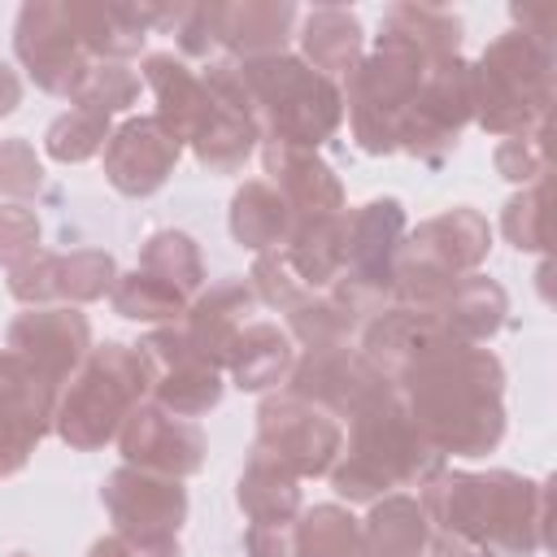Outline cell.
<instances>
[{"instance_id": "816d5d0a", "label": "cell", "mask_w": 557, "mask_h": 557, "mask_svg": "<svg viewBox=\"0 0 557 557\" xmlns=\"http://www.w3.org/2000/svg\"><path fill=\"white\" fill-rule=\"evenodd\" d=\"M244 553L248 557H296V531L287 527H252L244 531Z\"/></svg>"}, {"instance_id": "ffe728a7", "label": "cell", "mask_w": 557, "mask_h": 557, "mask_svg": "<svg viewBox=\"0 0 557 557\" xmlns=\"http://www.w3.org/2000/svg\"><path fill=\"white\" fill-rule=\"evenodd\" d=\"M78 48L91 61H131L152 35L148 0H61Z\"/></svg>"}, {"instance_id": "4316f807", "label": "cell", "mask_w": 557, "mask_h": 557, "mask_svg": "<svg viewBox=\"0 0 557 557\" xmlns=\"http://www.w3.org/2000/svg\"><path fill=\"white\" fill-rule=\"evenodd\" d=\"M296 366L292 335L274 322H248L235 335V348L226 357V374L239 392H278Z\"/></svg>"}, {"instance_id": "1f68e13d", "label": "cell", "mask_w": 557, "mask_h": 557, "mask_svg": "<svg viewBox=\"0 0 557 557\" xmlns=\"http://www.w3.org/2000/svg\"><path fill=\"white\" fill-rule=\"evenodd\" d=\"M283 252H287L292 270L300 274V283L309 292H326L348 265V257H344V213L300 218L292 226V239L283 244Z\"/></svg>"}, {"instance_id": "7402d4cb", "label": "cell", "mask_w": 557, "mask_h": 557, "mask_svg": "<svg viewBox=\"0 0 557 557\" xmlns=\"http://www.w3.org/2000/svg\"><path fill=\"white\" fill-rule=\"evenodd\" d=\"M296 0H218V48L231 61L287 52L296 35Z\"/></svg>"}, {"instance_id": "836d02e7", "label": "cell", "mask_w": 557, "mask_h": 557, "mask_svg": "<svg viewBox=\"0 0 557 557\" xmlns=\"http://www.w3.org/2000/svg\"><path fill=\"white\" fill-rule=\"evenodd\" d=\"M292 531H296V557H370L361 518H352L344 505L300 509Z\"/></svg>"}, {"instance_id": "8d00e7d4", "label": "cell", "mask_w": 557, "mask_h": 557, "mask_svg": "<svg viewBox=\"0 0 557 557\" xmlns=\"http://www.w3.org/2000/svg\"><path fill=\"white\" fill-rule=\"evenodd\" d=\"M226 383H222V370H205V366H191V370H170V374H157L152 379V405L174 413V418H205L209 409H218Z\"/></svg>"}, {"instance_id": "f6af8a7d", "label": "cell", "mask_w": 557, "mask_h": 557, "mask_svg": "<svg viewBox=\"0 0 557 557\" xmlns=\"http://www.w3.org/2000/svg\"><path fill=\"white\" fill-rule=\"evenodd\" d=\"M44 187V161L26 139H0V196H9V205H22L30 196H39Z\"/></svg>"}, {"instance_id": "cb8c5ba5", "label": "cell", "mask_w": 557, "mask_h": 557, "mask_svg": "<svg viewBox=\"0 0 557 557\" xmlns=\"http://www.w3.org/2000/svg\"><path fill=\"white\" fill-rule=\"evenodd\" d=\"M144 87L152 91L157 100V117L183 139L191 144L196 131L209 122L213 113V100H209V87L200 78V70H191L183 57L174 52H148L144 57Z\"/></svg>"}, {"instance_id": "d4e9b609", "label": "cell", "mask_w": 557, "mask_h": 557, "mask_svg": "<svg viewBox=\"0 0 557 557\" xmlns=\"http://www.w3.org/2000/svg\"><path fill=\"white\" fill-rule=\"evenodd\" d=\"M300 39V61L313 65L318 74L344 83L357 61L366 57V30H361V17L344 4H313L296 30Z\"/></svg>"}, {"instance_id": "ab89813d", "label": "cell", "mask_w": 557, "mask_h": 557, "mask_svg": "<svg viewBox=\"0 0 557 557\" xmlns=\"http://www.w3.org/2000/svg\"><path fill=\"white\" fill-rule=\"evenodd\" d=\"M287 335L300 348H331V344H357V322L344 313V305L331 292H313L287 313Z\"/></svg>"}, {"instance_id": "f35d334b", "label": "cell", "mask_w": 557, "mask_h": 557, "mask_svg": "<svg viewBox=\"0 0 557 557\" xmlns=\"http://www.w3.org/2000/svg\"><path fill=\"white\" fill-rule=\"evenodd\" d=\"M117 283V265L104 248H78V252H61L57 265V305H91L104 300Z\"/></svg>"}, {"instance_id": "e0dca14e", "label": "cell", "mask_w": 557, "mask_h": 557, "mask_svg": "<svg viewBox=\"0 0 557 557\" xmlns=\"http://www.w3.org/2000/svg\"><path fill=\"white\" fill-rule=\"evenodd\" d=\"M183 148L187 144L157 113L126 117L122 126H113V135L104 144V178L122 196H152L174 174Z\"/></svg>"}, {"instance_id": "9c48e42d", "label": "cell", "mask_w": 557, "mask_h": 557, "mask_svg": "<svg viewBox=\"0 0 557 557\" xmlns=\"http://www.w3.org/2000/svg\"><path fill=\"white\" fill-rule=\"evenodd\" d=\"M339 453L370 466L387 487H422L444 466V457L426 444V435L409 418L400 387L348 422V448Z\"/></svg>"}, {"instance_id": "bcb514c9", "label": "cell", "mask_w": 557, "mask_h": 557, "mask_svg": "<svg viewBox=\"0 0 557 557\" xmlns=\"http://www.w3.org/2000/svg\"><path fill=\"white\" fill-rule=\"evenodd\" d=\"M57 265H61V252H48L39 248L35 257H26L22 265L4 270L9 274V296L26 309H44V305H57Z\"/></svg>"}, {"instance_id": "9f6ffc18", "label": "cell", "mask_w": 557, "mask_h": 557, "mask_svg": "<svg viewBox=\"0 0 557 557\" xmlns=\"http://www.w3.org/2000/svg\"><path fill=\"white\" fill-rule=\"evenodd\" d=\"M13 557H30V553H13Z\"/></svg>"}, {"instance_id": "2e32d148", "label": "cell", "mask_w": 557, "mask_h": 557, "mask_svg": "<svg viewBox=\"0 0 557 557\" xmlns=\"http://www.w3.org/2000/svg\"><path fill=\"white\" fill-rule=\"evenodd\" d=\"M100 505L126 540H178V527L187 522V487L135 466H117L100 483Z\"/></svg>"}, {"instance_id": "44dd1931", "label": "cell", "mask_w": 557, "mask_h": 557, "mask_svg": "<svg viewBox=\"0 0 557 557\" xmlns=\"http://www.w3.org/2000/svg\"><path fill=\"white\" fill-rule=\"evenodd\" d=\"M440 344H448V339L440 335L435 318L426 309H409V305H392L357 331V352L392 383H400Z\"/></svg>"}, {"instance_id": "74e56055", "label": "cell", "mask_w": 557, "mask_h": 557, "mask_svg": "<svg viewBox=\"0 0 557 557\" xmlns=\"http://www.w3.org/2000/svg\"><path fill=\"white\" fill-rule=\"evenodd\" d=\"M553 161H557V139H553V122H540L527 135H509L492 148V165L505 183L531 187L540 178H553Z\"/></svg>"}, {"instance_id": "5bb4252c", "label": "cell", "mask_w": 557, "mask_h": 557, "mask_svg": "<svg viewBox=\"0 0 557 557\" xmlns=\"http://www.w3.org/2000/svg\"><path fill=\"white\" fill-rule=\"evenodd\" d=\"M4 348L22 366H30L48 387L61 392L91 352V322H87V313H78L70 305L26 309L9 322Z\"/></svg>"}, {"instance_id": "83f0119b", "label": "cell", "mask_w": 557, "mask_h": 557, "mask_svg": "<svg viewBox=\"0 0 557 557\" xmlns=\"http://www.w3.org/2000/svg\"><path fill=\"white\" fill-rule=\"evenodd\" d=\"M461 17L444 4H418V0H400L387 4L379 17V39L405 44L413 48L426 65L444 61V57H461Z\"/></svg>"}, {"instance_id": "d590c367", "label": "cell", "mask_w": 557, "mask_h": 557, "mask_svg": "<svg viewBox=\"0 0 557 557\" xmlns=\"http://www.w3.org/2000/svg\"><path fill=\"white\" fill-rule=\"evenodd\" d=\"M139 270L165 278L187 300L205 287V261H200V248L187 231H152L148 244L139 248Z\"/></svg>"}, {"instance_id": "3957f363", "label": "cell", "mask_w": 557, "mask_h": 557, "mask_svg": "<svg viewBox=\"0 0 557 557\" xmlns=\"http://www.w3.org/2000/svg\"><path fill=\"white\" fill-rule=\"evenodd\" d=\"M470 104L474 122L496 135H527L540 122H553L557 104V52L531 44L518 30L496 35L479 61H470Z\"/></svg>"}, {"instance_id": "277c9868", "label": "cell", "mask_w": 557, "mask_h": 557, "mask_svg": "<svg viewBox=\"0 0 557 557\" xmlns=\"http://www.w3.org/2000/svg\"><path fill=\"white\" fill-rule=\"evenodd\" d=\"M152 379L157 374L139 348L117 339L91 344L87 361L74 370V379L57 396L52 431L78 453H96L113 444L131 409L152 396Z\"/></svg>"}, {"instance_id": "d6986e66", "label": "cell", "mask_w": 557, "mask_h": 557, "mask_svg": "<svg viewBox=\"0 0 557 557\" xmlns=\"http://www.w3.org/2000/svg\"><path fill=\"white\" fill-rule=\"evenodd\" d=\"M252 313H257V296H252L248 278H218V283H205L191 296L178 326H183V335L191 339V348L200 352V361L209 370H226L235 335L252 322Z\"/></svg>"}, {"instance_id": "7a4b0ae2", "label": "cell", "mask_w": 557, "mask_h": 557, "mask_svg": "<svg viewBox=\"0 0 557 557\" xmlns=\"http://www.w3.org/2000/svg\"><path fill=\"white\" fill-rule=\"evenodd\" d=\"M418 505L435 531L487 544L496 557L553 553V479L513 470H453L448 461L418 487Z\"/></svg>"}, {"instance_id": "8fae6325", "label": "cell", "mask_w": 557, "mask_h": 557, "mask_svg": "<svg viewBox=\"0 0 557 557\" xmlns=\"http://www.w3.org/2000/svg\"><path fill=\"white\" fill-rule=\"evenodd\" d=\"M200 78L209 87L213 113L196 131L191 152H196L200 170H209V174H239L244 161L261 148V126H257V109H252L244 70H239V61L218 57L200 70Z\"/></svg>"}, {"instance_id": "4dcf8cb0", "label": "cell", "mask_w": 557, "mask_h": 557, "mask_svg": "<svg viewBox=\"0 0 557 557\" xmlns=\"http://www.w3.org/2000/svg\"><path fill=\"white\" fill-rule=\"evenodd\" d=\"M431 531L435 527L426 522L418 496H405V492H387L361 518V535H366L370 557H426Z\"/></svg>"}, {"instance_id": "f546056e", "label": "cell", "mask_w": 557, "mask_h": 557, "mask_svg": "<svg viewBox=\"0 0 557 557\" xmlns=\"http://www.w3.org/2000/svg\"><path fill=\"white\" fill-rule=\"evenodd\" d=\"M292 209L283 205V196L265 183V178H248L235 187L231 196V235L239 248L248 252H278L287 239H292Z\"/></svg>"}, {"instance_id": "db71d44e", "label": "cell", "mask_w": 557, "mask_h": 557, "mask_svg": "<svg viewBox=\"0 0 557 557\" xmlns=\"http://www.w3.org/2000/svg\"><path fill=\"white\" fill-rule=\"evenodd\" d=\"M17 104H22V78L13 65L0 61V117H9Z\"/></svg>"}, {"instance_id": "c3c4849f", "label": "cell", "mask_w": 557, "mask_h": 557, "mask_svg": "<svg viewBox=\"0 0 557 557\" xmlns=\"http://www.w3.org/2000/svg\"><path fill=\"white\" fill-rule=\"evenodd\" d=\"M174 44L183 61H200L218 52V0H191L183 26L174 30Z\"/></svg>"}, {"instance_id": "5b68a950", "label": "cell", "mask_w": 557, "mask_h": 557, "mask_svg": "<svg viewBox=\"0 0 557 557\" xmlns=\"http://www.w3.org/2000/svg\"><path fill=\"white\" fill-rule=\"evenodd\" d=\"M492 252V226L479 209L453 205L413 231H405L396 257H392V292L396 305L409 309H435L444 292L474 274Z\"/></svg>"}, {"instance_id": "e575fe53", "label": "cell", "mask_w": 557, "mask_h": 557, "mask_svg": "<svg viewBox=\"0 0 557 557\" xmlns=\"http://www.w3.org/2000/svg\"><path fill=\"white\" fill-rule=\"evenodd\" d=\"M500 231L518 252H540L553 257V239H557V218H553V178H540L531 187H518L505 200L500 213Z\"/></svg>"}, {"instance_id": "4fadbf2b", "label": "cell", "mask_w": 557, "mask_h": 557, "mask_svg": "<svg viewBox=\"0 0 557 557\" xmlns=\"http://www.w3.org/2000/svg\"><path fill=\"white\" fill-rule=\"evenodd\" d=\"M13 52H17L22 70L35 78V87L48 96H61V100H74L78 83L91 70V57L78 48L61 0H26L17 9Z\"/></svg>"}, {"instance_id": "7c38bea8", "label": "cell", "mask_w": 557, "mask_h": 557, "mask_svg": "<svg viewBox=\"0 0 557 557\" xmlns=\"http://www.w3.org/2000/svg\"><path fill=\"white\" fill-rule=\"evenodd\" d=\"M292 396L318 405L331 418H357L361 409H370L374 400L392 396L396 383L383 379L361 352L357 344H331V348H300L296 366L283 383Z\"/></svg>"}, {"instance_id": "ba28073f", "label": "cell", "mask_w": 557, "mask_h": 557, "mask_svg": "<svg viewBox=\"0 0 557 557\" xmlns=\"http://www.w3.org/2000/svg\"><path fill=\"white\" fill-rule=\"evenodd\" d=\"M470 122H474L470 61L466 57L431 61L413 104L405 109V117L396 126V152H409V157H418L426 165H444L457 152L461 131Z\"/></svg>"}, {"instance_id": "f1b7e54d", "label": "cell", "mask_w": 557, "mask_h": 557, "mask_svg": "<svg viewBox=\"0 0 557 557\" xmlns=\"http://www.w3.org/2000/svg\"><path fill=\"white\" fill-rule=\"evenodd\" d=\"M235 500L252 527H287L300 513V479L287 466H278L274 457L252 448L244 470H239Z\"/></svg>"}, {"instance_id": "9a60e30c", "label": "cell", "mask_w": 557, "mask_h": 557, "mask_svg": "<svg viewBox=\"0 0 557 557\" xmlns=\"http://www.w3.org/2000/svg\"><path fill=\"white\" fill-rule=\"evenodd\" d=\"M113 444L122 453V466H135V470H148L161 479H178V483L200 474L205 453H209V440L196 422L174 418V413L157 409L152 400L131 409V418L122 422Z\"/></svg>"}, {"instance_id": "30bf717a", "label": "cell", "mask_w": 557, "mask_h": 557, "mask_svg": "<svg viewBox=\"0 0 557 557\" xmlns=\"http://www.w3.org/2000/svg\"><path fill=\"white\" fill-rule=\"evenodd\" d=\"M252 448L274 457L278 466H287L296 479H318L335 466V457L344 448V426H339V418H331L318 405L278 387L257 409V444Z\"/></svg>"}, {"instance_id": "484cf974", "label": "cell", "mask_w": 557, "mask_h": 557, "mask_svg": "<svg viewBox=\"0 0 557 557\" xmlns=\"http://www.w3.org/2000/svg\"><path fill=\"white\" fill-rule=\"evenodd\" d=\"M405 205L396 196H374L357 209H344V270H379L392 274V257L405 239Z\"/></svg>"}, {"instance_id": "60d3db41", "label": "cell", "mask_w": 557, "mask_h": 557, "mask_svg": "<svg viewBox=\"0 0 557 557\" xmlns=\"http://www.w3.org/2000/svg\"><path fill=\"white\" fill-rule=\"evenodd\" d=\"M139 83L144 78L126 61H91V70L78 83L70 104L87 109V113H100V117H113V113H126L139 100Z\"/></svg>"}, {"instance_id": "f907efd6", "label": "cell", "mask_w": 557, "mask_h": 557, "mask_svg": "<svg viewBox=\"0 0 557 557\" xmlns=\"http://www.w3.org/2000/svg\"><path fill=\"white\" fill-rule=\"evenodd\" d=\"M87 557H183L178 540H126V535H104L91 544Z\"/></svg>"}, {"instance_id": "ac0fdd59", "label": "cell", "mask_w": 557, "mask_h": 557, "mask_svg": "<svg viewBox=\"0 0 557 557\" xmlns=\"http://www.w3.org/2000/svg\"><path fill=\"white\" fill-rule=\"evenodd\" d=\"M261 165H265V183L283 196V205L292 209V218H326V213H344V183L335 174V165L318 152V148H300V144H283V139H261Z\"/></svg>"}, {"instance_id": "8992f818", "label": "cell", "mask_w": 557, "mask_h": 557, "mask_svg": "<svg viewBox=\"0 0 557 557\" xmlns=\"http://www.w3.org/2000/svg\"><path fill=\"white\" fill-rule=\"evenodd\" d=\"M252 91L261 139H283L300 148L326 144L344 122V91L335 78L305 65L296 52L239 61Z\"/></svg>"}, {"instance_id": "6da1fadb", "label": "cell", "mask_w": 557, "mask_h": 557, "mask_svg": "<svg viewBox=\"0 0 557 557\" xmlns=\"http://www.w3.org/2000/svg\"><path fill=\"white\" fill-rule=\"evenodd\" d=\"M396 387L444 461L487 457L505 440V366L487 344H440Z\"/></svg>"}, {"instance_id": "f5cc1de1", "label": "cell", "mask_w": 557, "mask_h": 557, "mask_svg": "<svg viewBox=\"0 0 557 557\" xmlns=\"http://www.w3.org/2000/svg\"><path fill=\"white\" fill-rule=\"evenodd\" d=\"M426 557H496V553H492L487 544L470 540V535H457V531H431Z\"/></svg>"}, {"instance_id": "7dc6e473", "label": "cell", "mask_w": 557, "mask_h": 557, "mask_svg": "<svg viewBox=\"0 0 557 557\" xmlns=\"http://www.w3.org/2000/svg\"><path fill=\"white\" fill-rule=\"evenodd\" d=\"M39 252V218L26 205H0V270L22 265Z\"/></svg>"}, {"instance_id": "d6a6232c", "label": "cell", "mask_w": 557, "mask_h": 557, "mask_svg": "<svg viewBox=\"0 0 557 557\" xmlns=\"http://www.w3.org/2000/svg\"><path fill=\"white\" fill-rule=\"evenodd\" d=\"M109 305L117 318L126 322H144V326H170L187 313V296L178 287H170L165 278L148 274V270H131V274H117L113 292H109Z\"/></svg>"}, {"instance_id": "11a10c76", "label": "cell", "mask_w": 557, "mask_h": 557, "mask_svg": "<svg viewBox=\"0 0 557 557\" xmlns=\"http://www.w3.org/2000/svg\"><path fill=\"white\" fill-rule=\"evenodd\" d=\"M540 292H544V300H553V257H544V265H540Z\"/></svg>"}, {"instance_id": "681fc988", "label": "cell", "mask_w": 557, "mask_h": 557, "mask_svg": "<svg viewBox=\"0 0 557 557\" xmlns=\"http://www.w3.org/2000/svg\"><path fill=\"white\" fill-rule=\"evenodd\" d=\"M509 17H513L518 35H527L531 44L557 52V0H513Z\"/></svg>"}, {"instance_id": "7bdbcfd3", "label": "cell", "mask_w": 557, "mask_h": 557, "mask_svg": "<svg viewBox=\"0 0 557 557\" xmlns=\"http://www.w3.org/2000/svg\"><path fill=\"white\" fill-rule=\"evenodd\" d=\"M326 292L344 305V313L357 322V331H361L366 322H374L383 309H392V305H396L392 274H379V270H344Z\"/></svg>"}, {"instance_id": "52a82bcc", "label": "cell", "mask_w": 557, "mask_h": 557, "mask_svg": "<svg viewBox=\"0 0 557 557\" xmlns=\"http://www.w3.org/2000/svg\"><path fill=\"white\" fill-rule=\"evenodd\" d=\"M422 74H426V61L413 48L374 39V48L339 83L348 126H352V139L361 152H370V157L396 152V126H400L405 109L413 104Z\"/></svg>"}, {"instance_id": "ee69618b", "label": "cell", "mask_w": 557, "mask_h": 557, "mask_svg": "<svg viewBox=\"0 0 557 557\" xmlns=\"http://www.w3.org/2000/svg\"><path fill=\"white\" fill-rule=\"evenodd\" d=\"M248 287H252L257 305H270V309H278V313H292L300 300L313 296V292L300 283V274L292 270V261H287L283 248H278V252H261V257L252 261Z\"/></svg>"}, {"instance_id": "603a6c76", "label": "cell", "mask_w": 557, "mask_h": 557, "mask_svg": "<svg viewBox=\"0 0 557 557\" xmlns=\"http://www.w3.org/2000/svg\"><path fill=\"white\" fill-rule=\"evenodd\" d=\"M426 313L435 318V326L448 344H492L500 335V326L509 322V292L492 274L474 270V274L457 278L444 292V300Z\"/></svg>"}, {"instance_id": "b9f144b4", "label": "cell", "mask_w": 557, "mask_h": 557, "mask_svg": "<svg viewBox=\"0 0 557 557\" xmlns=\"http://www.w3.org/2000/svg\"><path fill=\"white\" fill-rule=\"evenodd\" d=\"M109 135H113V122H109V117H100V113H87V109H74V104H70L61 117H52V126H48V135H44V148H48V157H52V161L78 165V161H87V157L104 152Z\"/></svg>"}]
</instances>
